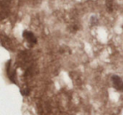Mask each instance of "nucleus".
<instances>
[{
  "label": "nucleus",
  "instance_id": "5",
  "mask_svg": "<svg viewBox=\"0 0 123 115\" xmlns=\"http://www.w3.org/2000/svg\"><path fill=\"white\" fill-rule=\"evenodd\" d=\"M21 94L23 96H28L30 94V91L27 89H25V90H21Z\"/></svg>",
  "mask_w": 123,
  "mask_h": 115
},
{
  "label": "nucleus",
  "instance_id": "4",
  "mask_svg": "<svg viewBox=\"0 0 123 115\" xmlns=\"http://www.w3.org/2000/svg\"><path fill=\"white\" fill-rule=\"evenodd\" d=\"M105 6H106V9H107L108 12H110V13L113 12L115 9L114 0H106Z\"/></svg>",
  "mask_w": 123,
  "mask_h": 115
},
{
  "label": "nucleus",
  "instance_id": "1",
  "mask_svg": "<svg viewBox=\"0 0 123 115\" xmlns=\"http://www.w3.org/2000/svg\"><path fill=\"white\" fill-rule=\"evenodd\" d=\"M23 37L29 43L30 47H33L37 43V39H36V36L30 31H25L23 32Z\"/></svg>",
  "mask_w": 123,
  "mask_h": 115
},
{
  "label": "nucleus",
  "instance_id": "2",
  "mask_svg": "<svg viewBox=\"0 0 123 115\" xmlns=\"http://www.w3.org/2000/svg\"><path fill=\"white\" fill-rule=\"evenodd\" d=\"M9 6H10V0H2L1 1V17L4 19L8 15L9 12Z\"/></svg>",
  "mask_w": 123,
  "mask_h": 115
},
{
  "label": "nucleus",
  "instance_id": "3",
  "mask_svg": "<svg viewBox=\"0 0 123 115\" xmlns=\"http://www.w3.org/2000/svg\"><path fill=\"white\" fill-rule=\"evenodd\" d=\"M111 81L113 83V86L115 89H116L118 91L123 92V81L118 75H113L111 78Z\"/></svg>",
  "mask_w": 123,
  "mask_h": 115
}]
</instances>
